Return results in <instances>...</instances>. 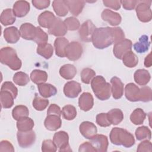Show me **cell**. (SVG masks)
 <instances>
[{
	"label": "cell",
	"mask_w": 152,
	"mask_h": 152,
	"mask_svg": "<svg viewBox=\"0 0 152 152\" xmlns=\"http://www.w3.org/2000/svg\"><path fill=\"white\" fill-rule=\"evenodd\" d=\"M15 16L12 9L7 8L2 12L0 17V21L2 25L6 26L15 23Z\"/></svg>",
	"instance_id": "30"
},
{
	"label": "cell",
	"mask_w": 152,
	"mask_h": 152,
	"mask_svg": "<svg viewBox=\"0 0 152 152\" xmlns=\"http://www.w3.org/2000/svg\"><path fill=\"white\" fill-rule=\"evenodd\" d=\"M62 121L60 116L54 115H48L44 121L45 128L49 131H55L61 128Z\"/></svg>",
	"instance_id": "20"
},
{
	"label": "cell",
	"mask_w": 152,
	"mask_h": 152,
	"mask_svg": "<svg viewBox=\"0 0 152 152\" xmlns=\"http://www.w3.org/2000/svg\"><path fill=\"white\" fill-rule=\"evenodd\" d=\"M34 125L33 120L28 117L21 118L17 122V128L20 131L25 132L32 130Z\"/></svg>",
	"instance_id": "35"
},
{
	"label": "cell",
	"mask_w": 152,
	"mask_h": 152,
	"mask_svg": "<svg viewBox=\"0 0 152 152\" xmlns=\"http://www.w3.org/2000/svg\"><path fill=\"white\" fill-rule=\"evenodd\" d=\"M1 104L2 108H11L14 104V99L12 94L7 91H1L0 93Z\"/></svg>",
	"instance_id": "32"
},
{
	"label": "cell",
	"mask_w": 152,
	"mask_h": 152,
	"mask_svg": "<svg viewBox=\"0 0 152 152\" xmlns=\"http://www.w3.org/2000/svg\"><path fill=\"white\" fill-rule=\"evenodd\" d=\"M140 88L134 83L127 84L125 87V96L130 102L140 101Z\"/></svg>",
	"instance_id": "15"
},
{
	"label": "cell",
	"mask_w": 152,
	"mask_h": 152,
	"mask_svg": "<svg viewBox=\"0 0 152 152\" xmlns=\"http://www.w3.org/2000/svg\"><path fill=\"white\" fill-rule=\"evenodd\" d=\"M37 54L43 56L46 59L52 57L53 53V48L49 43H46L43 45L37 46L36 49Z\"/></svg>",
	"instance_id": "39"
},
{
	"label": "cell",
	"mask_w": 152,
	"mask_h": 152,
	"mask_svg": "<svg viewBox=\"0 0 152 152\" xmlns=\"http://www.w3.org/2000/svg\"><path fill=\"white\" fill-rule=\"evenodd\" d=\"M150 45V42L148 40V37L147 35H142L140 37L138 42L133 45V48L137 53H142L148 50Z\"/></svg>",
	"instance_id": "28"
},
{
	"label": "cell",
	"mask_w": 152,
	"mask_h": 152,
	"mask_svg": "<svg viewBox=\"0 0 152 152\" xmlns=\"http://www.w3.org/2000/svg\"><path fill=\"white\" fill-rule=\"evenodd\" d=\"M30 78L34 83L37 85L45 83L48 80V74L45 71L34 69L30 74Z\"/></svg>",
	"instance_id": "33"
},
{
	"label": "cell",
	"mask_w": 152,
	"mask_h": 152,
	"mask_svg": "<svg viewBox=\"0 0 152 152\" xmlns=\"http://www.w3.org/2000/svg\"><path fill=\"white\" fill-rule=\"evenodd\" d=\"M83 47L78 42L69 43L65 49V56L70 61H77L81 56Z\"/></svg>",
	"instance_id": "8"
},
{
	"label": "cell",
	"mask_w": 152,
	"mask_h": 152,
	"mask_svg": "<svg viewBox=\"0 0 152 152\" xmlns=\"http://www.w3.org/2000/svg\"><path fill=\"white\" fill-rule=\"evenodd\" d=\"M39 94L45 98H48L55 96L57 93L56 88L48 83H42L37 85Z\"/></svg>",
	"instance_id": "27"
},
{
	"label": "cell",
	"mask_w": 152,
	"mask_h": 152,
	"mask_svg": "<svg viewBox=\"0 0 152 152\" xmlns=\"http://www.w3.org/2000/svg\"><path fill=\"white\" fill-rule=\"evenodd\" d=\"M0 151H14V148L12 144L7 140H2L0 142Z\"/></svg>",
	"instance_id": "55"
},
{
	"label": "cell",
	"mask_w": 152,
	"mask_h": 152,
	"mask_svg": "<svg viewBox=\"0 0 152 152\" xmlns=\"http://www.w3.org/2000/svg\"><path fill=\"white\" fill-rule=\"evenodd\" d=\"M81 91V84L75 81H68L64 87V93L68 98L77 97Z\"/></svg>",
	"instance_id": "12"
},
{
	"label": "cell",
	"mask_w": 152,
	"mask_h": 152,
	"mask_svg": "<svg viewBox=\"0 0 152 152\" xmlns=\"http://www.w3.org/2000/svg\"><path fill=\"white\" fill-rule=\"evenodd\" d=\"M47 114L57 115L61 117L62 114V111L59 106H58L56 104H52L49 106V107L48 109Z\"/></svg>",
	"instance_id": "56"
},
{
	"label": "cell",
	"mask_w": 152,
	"mask_h": 152,
	"mask_svg": "<svg viewBox=\"0 0 152 152\" xmlns=\"http://www.w3.org/2000/svg\"><path fill=\"white\" fill-rule=\"evenodd\" d=\"M21 36L20 30L14 26L7 27L4 30V37L6 42L9 43H17Z\"/></svg>",
	"instance_id": "21"
},
{
	"label": "cell",
	"mask_w": 152,
	"mask_h": 152,
	"mask_svg": "<svg viewBox=\"0 0 152 152\" xmlns=\"http://www.w3.org/2000/svg\"><path fill=\"white\" fill-rule=\"evenodd\" d=\"M107 115L110 123L114 125L119 124L124 119V113L119 109H113L109 110Z\"/></svg>",
	"instance_id": "31"
},
{
	"label": "cell",
	"mask_w": 152,
	"mask_h": 152,
	"mask_svg": "<svg viewBox=\"0 0 152 152\" xmlns=\"http://www.w3.org/2000/svg\"><path fill=\"white\" fill-rule=\"evenodd\" d=\"M78 151H90V152H96L95 148L93 147L90 142H84L81 144L80 147Z\"/></svg>",
	"instance_id": "58"
},
{
	"label": "cell",
	"mask_w": 152,
	"mask_h": 152,
	"mask_svg": "<svg viewBox=\"0 0 152 152\" xmlns=\"http://www.w3.org/2000/svg\"><path fill=\"white\" fill-rule=\"evenodd\" d=\"M91 87L93 93L97 99L100 100H106L110 98L111 95V86L106 82L102 75H97L91 81Z\"/></svg>",
	"instance_id": "3"
},
{
	"label": "cell",
	"mask_w": 152,
	"mask_h": 152,
	"mask_svg": "<svg viewBox=\"0 0 152 152\" xmlns=\"http://www.w3.org/2000/svg\"><path fill=\"white\" fill-rule=\"evenodd\" d=\"M94 104L93 97L91 93L84 92L81 94L78 99V106L80 108L85 112L92 109Z\"/></svg>",
	"instance_id": "19"
},
{
	"label": "cell",
	"mask_w": 152,
	"mask_h": 152,
	"mask_svg": "<svg viewBox=\"0 0 152 152\" xmlns=\"http://www.w3.org/2000/svg\"><path fill=\"white\" fill-rule=\"evenodd\" d=\"M55 18L56 17L52 12L45 11L39 15L37 21L41 27L49 29L53 23Z\"/></svg>",
	"instance_id": "23"
},
{
	"label": "cell",
	"mask_w": 152,
	"mask_h": 152,
	"mask_svg": "<svg viewBox=\"0 0 152 152\" xmlns=\"http://www.w3.org/2000/svg\"><path fill=\"white\" fill-rule=\"evenodd\" d=\"M122 59L123 64L128 68H134L138 63V58L137 56L132 50L125 53Z\"/></svg>",
	"instance_id": "34"
},
{
	"label": "cell",
	"mask_w": 152,
	"mask_h": 152,
	"mask_svg": "<svg viewBox=\"0 0 152 152\" xmlns=\"http://www.w3.org/2000/svg\"><path fill=\"white\" fill-rule=\"evenodd\" d=\"M135 137L138 141L144 140H150L151 137V132L150 129L145 126H140L135 130Z\"/></svg>",
	"instance_id": "40"
},
{
	"label": "cell",
	"mask_w": 152,
	"mask_h": 152,
	"mask_svg": "<svg viewBox=\"0 0 152 152\" xmlns=\"http://www.w3.org/2000/svg\"><path fill=\"white\" fill-rule=\"evenodd\" d=\"M103 3L104 6L112 8L115 10H118L119 9H120L121 5V1L118 0H103Z\"/></svg>",
	"instance_id": "54"
},
{
	"label": "cell",
	"mask_w": 152,
	"mask_h": 152,
	"mask_svg": "<svg viewBox=\"0 0 152 152\" xmlns=\"http://www.w3.org/2000/svg\"><path fill=\"white\" fill-rule=\"evenodd\" d=\"M146 118V113L141 108L135 109L131 114L130 120L135 125L142 124Z\"/></svg>",
	"instance_id": "37"
},
{
	"label": "cell",
	"mask_w": 152,
	"mask_h": 152,
	"mask_svg": "<svg viewBox=\"0 0 152 152\" xmlns=\"http://www.w3.org/2000/svg\"><path fill=\"white\" fill-rule=\"evenodd\" d=\"M21 36L27 40H33L36 35V27L31 23H26L23 24L20 28Z\"/></svg>",
	"instance_id": "22"
},
{
	"label": "cell",
	"mask_w": 152,
	"mask_h": 152,
	"mask_svg": "<svg viewBox=\"0 0 152 152\" xmlns=\"http://www.w3.org/2000/svg\"><path fill=\"white\" fill-rule=\"evenodd\" d=\"M112 31L113 38V43H119L125 39V34L121 27H112Z\"/></svg>",
	"instance_id": "48"
},
{
	"label": "cell",
	"mask_w": 152,
	"mask_h": 152,
	"mask_svg": "<svg viewBox=\"0 0 152 152\" xmlns=\"http://www.w3.org/2000/svg\"><path fill=\"white\" fill-rule=\"evenodd\" d=\"M57 150V147L51 140H45L42 142V151L43 152H54Z\"/></svg>",
	"instance_id": "51"
},
{
	"label": "cell",
	"mask_w": 152,
	"mask_h": 152,
	"mask_svg": "<svg viewBox=\"0 0 152 152\" xmlns=\"http://www.w3.org/2000/svg\"><path fill=\"white\" fill-rule=\"evenodd\" d=\"M138 1L131 0V1H121V5L123 8L126 10H132L137 6Z\"/></svg>",
	"instance_id": "57"
},
{
	"label": "cell",
	"mask_w": 152,
	"mask_h": 152,
	"mask_svg": "<svg viewBox=\"0 0 152 152\" xmlns=\"http://www.w3.org/2000/svg\"><path fill=\"white\" fill-rule=\"evenodd\" d=\"M79 130L81 134L87 139H91L97 134V129L96 126L89 121L83 122L79 126Z\"/></svg>",
	"instance_id": "13"
},
{
	"label": "cell",
	"mask_w": 152,
	"mask_h": 152,
	"mask_svg": "<svg viewBox=\"0 0 152 152\" xmlns=\"http://www.w3.org/2000/svg\"><path fill=\"white\" fill-rule=\"evenodd\" d=\"M77 74V69L72 64H65L59 69L60 75L65 80L72 79Z\"/></svg>",
	"instance_id": "29"
},
{
	"label": "cell",
	"mask_w": 152,
	"mask_h": 152,
	"mask_svg": "<svg viewBox=\"0 0 152 152\" xmlns=\"http://www.w3.org/2000/svg\"><path fill=\"white\" fill-rule=\"evenodd\" d=\"M90 142L98 152L107 151L109 142L107 137L103 134H96L90 140Z\"/></svg>",
	"instance_id": "11"
},
{
	"label": "cell",
	"mask_w": 152,
	"mask_h": 152,
	"mask_svg": "<svg viewBox=\"0 0 152 152\" xmlns=\"http://www.w3.org/2000/svg\"><path fill=\"white\" fill-rule=\"evenodd\" d=\"M1 91H7L10 92L14 99H15L18 94V89L14 86V84L11 81H5L4 82L1 86Z\"/></svg>",
	"instance_id": "49"
},
{
	"label": "cell",
	"mask_w": 152,
	"mask_h": 152,
	"mask_svg": "<svg viewBox=\"0 0 152 152\" xmlns=\"http://www.w3.org/2000/svg\"><path fill=\"white\" fill-rule=\"evenodd\" d=\"M134 81L140 86H145L148 83L151 79L149 72L144 69H137L134 74Z\"/></svg>",
	"instance_id": "25"
},
{
	"label": "cell",
	"mask_w": 152,
	"mask_h": 152,
	"mask_svg": "<svg viewBox=\"0 0 152 152\" xmlns=\"http://www.w3.org/2000/svg\"><path fill=\"white\" fill-rule=\"evenodd\" d=\"M65 2L68 7V10L73 15L75 16L78 15L82 12L85 5L84 1L66 0L65 1Z\"/></svg>",
	"instance_id": "24"
},
{
	"label": "cell",
	"mask_w": 152,
	"mask_h": 152,
	"mask_svg": "<svg viewBox=\"0 0 152 152\" xmlns=\"http://www.w3.org/2000/svg\"><path fill=\"white\" fill-rule=\"evenodd\" d=\"M96 75L95 71L89 68H84L80 74L81 80L82 82L84 84H90L91 80Z\"/></svg>",
	"instance_id": "45"
},
{
	"label": "cell",
	"mask_w": 152,
	"mask_h": 152,
	"mask_svg": "<svg viewBox=\"0 0 152 152\" xmlns=\"http://www.w3.org/2000/svg\"><path fill=\"white\" fill-rule=\"evenodd\" d=\"M30 4L26 1H17L13 5V12L15 17H23L29 12Z\"/></svg>",
	"instance_id": "18"
},
{
	"label": "cell",
	"mask_w": 152,
	"mask_h": 152,
	"mask_svg": "<svg viewBox=\"0 0 152 152\" xmlns=\"http://www.w3.org/2000/svg\"><path fill=\"white\" fill-rule=\"evenodd\" d=\"M0 61L2 64L7 65L14 71L21 67V61L18 57L15 49L11 47H4L0 50Z\"/></svg>",
	"instance_id": "4"
},
{
	"label": "cell",
	"mask_w": 152,
	"mask_h": 152,
	"mask_svg": "<svg viewBox=\"0 0 152 152\" xmlns=\"http://www.w3.org/2000/svg\"><path fill=\"white\" fill-rule=\"evenodd\" d=\"M151 150H152L151 142L147 140H145L144 141L140 142L138 144L137 149V151L138 152H143V151L151 152Z\"/></svg>",
	"instance_id": "52"
},
{
	"label": "cell",
	"mask_w": 152,
	"mask_h": 152,
	"mask_svg": "<svg viewBox=\"0 0 152 152\" xmlns=\"http://www.w3.org/2000/svg\"><path fill=\"white\" fill-rule=\"evenodd\" d=\"M49 104V100L46 99H43L39 96L36 93L33 100V107L38 111L45 110Z\"/></svg>",
	"instance_id": "43"
},
{
	"label": "cell",
	"mask_w": 152,
	"mask_h": 152,
	"mask_svg": "<svg viewBox=\"0 0 152 152\" xmlns=\"http://www.w3.org/2000/svg\"><path fill=\"white\" fill-rule=\"evenodd\" d=\"M111 93L115 99L122 97L124 94V84L117 77H113L110 80Z\"/></svg>",
	"instance_id": "17"
},
{
	"label": "cell",
	"mask_w": 152,
	"mask_h": 152,
	"mask_svg": "<svg viewBox=\"0 0 152 152\" xmlns=\"http://www.w3.org/2000/svg\"><path fill=\"white\" fill-rule=\"evenodd\" d=\"M151 53H150L144 59V65L147 68H150L151 66Z\"/></svg>",
	"instance_id": "59"
},
{
	"label": "cell",
	"mask_w": 152,
	"mask_h": 152,
	"mask_svg": "<svg viewBox=\"0 0 152 152\" xmlns=\"http://www.w3.org/2000/svg\"><path fill=\"white\" fill-rule=\"evenodd\" d=\"M64 23L67 28V30L74 31L77 30L80 27V21L74 17H69L64 20Z\"/></svg>",
	"instance_id": "47"
},
{
	"label": "cell",
	"mask_w": 152,
	"mask_h": 152,
	"mask_svg": "<svg viewBox=\"0 0 152 152\" xmlns=\"http://www.w3.org/2000/svg\"><path fill=\"white\" fill-rule=\"evenodd\" d=\"M151 4V1H138L135 11L138 18L141 22L147 23L151 20L152 12L150 8Z\"/></svg>",
	"instance_id": "5"
},
{
	"label": "cell",
	"mask_w": 152,
	"mask_h": 152,
	"mask_svg": "<svg viewBox=\"0 0 152 152\" xmlns=\"http://www.w3.org/2000/svg\"><path fill=\"white\" fill-rule=\"evenodd\" d=\"M33 6L38 10H43L48 8L50 5L49 0H33L31 1Z\"/></svg>",
	"instance_id": "53"
},
{
	"label": "cell",
	"mask_w": 152,
	"mask_h": 152,
	"mask_svg": "<svg viewBox=\"0 0 152 152\" xmlns=\"http://www.w3.org/2000/svg\"><path fill=\"white\" fill-rule=\"evenodd\" d=\"M103 20L108 22L111 26L119 25L122 20L121 16L119 13L115 12L109 9H105L101 15Z\"/></svg>",
	"instance_id": "16"
},
{
	"label": "cell",
	"mask_w": 152,
	"mask_h": 152,
	"mask_svg": "<svg viewBox=\"0 0 152 152\" xmlns=\"http://www.w3.org/2000/svg\"><path fill=\"white\" fill-rule=\"evenodd\" d=\"M53 141L59 151H72L69 144V136L67 132L61 131L55 133Z\"/></svg>",
	"instance_id": "6"
},
{
	"label": "cell",
	"mask_w": 152,
	"mask_h": 152,
	"mask_svg": "<svg viewBox=\"0 0 152 152\" xmlns=\"http://www.w3.org/2000/svg\"><path fill=\"white\" fill-rule=\"evenodd\" d=\"M96 121V123L102 127H107L111 125L108 119L107 113H100L97 115Z\"/></svg>",
	"instance_id": "50"
},
{
	"label": "cell",
	"mask_w": 152,
	"mask_h": 152,
	"mask_svg": "<svg viewBox=\"0 0 152 152\" xmlns=\"http://www.w3.org/2000/svg\"><path fill=\"white\" fill-rule=\"evenodd\" d=\"M14 82L20 86H24L27 84L30 81L28 75L23 72H16L12 78Z\"/></svg>",
	"instance_id": "44"
},
{
	"label": "cell",
	"mask_w": 152,
	"mask_h": 152,
	"mask_svg": "<svg viewBox=\"0 0 152 152\" xmlns=\"http://www.w3.org/2000/svg\"><path fill=\"white\" fill-rule=\"evenodd\" d=\"M17 137L18 145L21 148L29 147L36 140V134L33 130L25 132L18 131Z\"/></svg>",
	"instance_id": "9"
},
{
	"label": "cell",
	"mask_w": 152,
	"mask_h": 152,
	"mask_svg": "<svg viewBox=\"0 0 152 152\" xmlns=\"http://www.w3.org/2000/svg\"><path fill=\"white\" fill-rule=\"evenodd\" d=\"M96 28V26L91 20L84 21L78 30L80 39L86 42H91L93 34Z\"/></svg>",
	"instance_id": "7"
},
{
	"label": "cell",
	"mask_w": 152,
	"mask_h": 152,
	"mask_svg": "<svg viewBox=\"0 0 152 152\" xmlns=\"http://www.w3.org/2000/svg\"><path fill=\"white\" fill-rule=\"evenodd\" d=\"M37 45L41 46L48 43V36L40 27H36V32L34 39L33 40Z\"/></svg>",
	"instance_id": "42"
},
{
	"label": "cell",
	"mask_w": 152,
	"mask_h": 152,
	"mask_svg": "<svg viewBox=\"0 0 152 152\" xmlns=\"http://www.w3.org/2000/svg\"><path fill=\"white\" fill-rule=\"evenodd\" d=\"M67 28L63 21L56 17L53 23L48 29V33L55 36H63L67 33Z\"/></svg>",
	"instance_id": "14"
},
{
	"label": "cell",
	"mask_w": 152,
	"mask_h": 152,
	"mask_svg": "<svg viewBox=\"0 0 152 152\" xmlns=\"http://www.w3.org/2000/svg\"><path fill=\"white\" fill-rule=\"evenodd\" d=\"M62 115L66 120H73L77 116L76 108L71 104H67L62 107Z\"/></svg>",
	"instance_id": "41"
},
{
	"label": "cell",
	"mask_w": 152,
	"mask_h": 152,
	"mask_svg": "<svg viewBox=\"0 0 152 152\" xmlns=\"http://www.w3.org/2000/svg\"><path fill=\"white\" fill-rule=\"evenodd\" d=\"M91 42L93 46L99 49H103L113 43L112 27L96 28L93 34Z\"/></svg>",
	"instance_id": "1"
},
{
	"label": "cell",
	"mask_w": 152,
	"mask_h": 152,
	"mask_svg": "<svg viewBox=\"0 0 152 152\" xmlns=\"http://www.w3.org/2000/svg\"><path fill=\"white\" fill-rule=\"evenodd\" d=\"M69 43L68 40L62 37H58L54 42V47L56 55L61 58L65 57V49Z\"/></svg>",
	"instance_id": "26"
},
{
	"label": "cell",
	"mask_w": 152,
	"mask_h": 152,
	"mask_svg": "<svg viewBox=\"0 0 152 152\" xmlns=\"http://www.w3.org/2000/svg\"><path fill=\"white\" fill-rule=\"evenodd\" d=\"M52 7L55 13L60 17L65 16L69 11L65 1H53L52 2Z\"/></svg>",
	"instance_id": "36"
},
{
	"label": "cell",
	"mask_w": 152,
	"mask_h": 152,
	"mask_svg": "<svg viewBox=\"0 0 152 152\" xmlns=\"http://www.w3.org/2000/svg\"><path fill=\"white\" fill-rule=\"evenodd\" d=\"M132 47V43L131 40L125 39L124 40L115 44L113 49V52L116 58L122 59L125 53L131 50Z\"/></svg>",
	"instance_id": "10"
},
{
	"label": "cell",
	"mask_w": 152,
	"mask_h": 152,
	"mask_svg": "<svg viewBox=\"0 0 152 152\" xmlns=\"http://www.w3.org/2000/svg\"><path fill=\"white\" fill-rule=\"evenodd\" d=\"M140 89V101L143 102H150L152 99V91L151 88L148 86H144Z\"/></svg>",
	"instance_id": "46"
},
{
	"label": "cell",
	"mask_w": 152,
	"mask_h": 152,
	"mask_svg": "<svg viewBox=\"0 0 152 152\" xmlns=\"http://www.w3.org/2000/svg\"><path fill=\"white\" fill-rule=\"evenodd\" d=\"M109 138L111 142L116 145L130 148L135 144L134 135L125 129L115 127L112 129Z\"/></svg>",
	"instance_id": "2"
},
{
	"label": "cell",
	"mask_w": 152,
	"mask_h": 152,
	"mask_svg": "<svg viewBox=\"0 0 152 152\" xmlns=\"http://www.w3.org/2000/svg\"><path fill=\"white\" fill-rule=\"evenodd\" d=\"M28 115L29 110L28 108L24 105L16 106L12 111V116L16 121H18L23 118L28 117Z\"/></svg>",
	"instance_id": "38"
}]
</instances>
